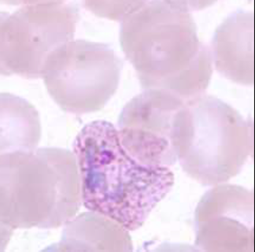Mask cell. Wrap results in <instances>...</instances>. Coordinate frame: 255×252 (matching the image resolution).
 I'll return each mask as SVG.
<instances>
[{
    "label": "cell",
    "mask_w": 255,
    "mask_h": 252,
    "mask_svg": "<svg viewBox=\"0 0 255 252\" xmlns=\"http://www.w3.org/2000/svg\"><path fill=\"white\" fill-rule=\"evenodd\" d=\"M82 203L88 211L119 222L128 231L144 224L174 185L166 166L141 163L128 152L112 123H88L73 143Z\"/></svg>",
    "instance_id": "6da1fadb"
},
{
    "label": "cell",
    "mask_w": 255,
    "mask_h": 252,
    "mask_svg": "<svg viewBox=\"0 0 255 252\" xmlns=\"http://www.w3.org/2000/svg\"><path fill=\"white\" fill-rule=\"evenodd\" d=\"M120 43L144 90L169 91L184 100L207 90L212 57L188 12L163 0L147 2L122 20Z\"/></svg>",
    "instance_id": "7a4b0ae2"
},
{
    "label": "cell",
    "mask_w": 255,
    "mask_h": 252,
    "mask_svg": "<svg viewBox=\"0 0 255 252\" xmlns=\"http://www.w3.org/2000/svg\"><path fill=\"white\" fill-rule=\"evenodd\" d=\"M82 204L73 152L36 148L0 156V223L17 229H57Z\"/></svg>",
    "instance_id": "3957f363"
},
{
    "label": "cell",
    "mask_w": 255,
    "mask_h": 252,
    "mask_svg": "<svg viewBox=\"0 0 255 252\" xmlns=\"http://www.w3.org/2000/svg\"><path fill=\"white\" fill-rule=\"evenodd\" d=\"M173 145L183 170L205 186L238 175L254 151L252 121L205 93L186 100L175 115Z\"/></svg>",
    "instance_id": "277c9868"
},
{
    "label": "cell",
    "mask_w": 255,
    "mask_h": 252,
    "mask_svg": "<svg viewBox=\"0 0 255 252\" xmlns=\"http://www.w3.org/2000/svg\"><path fill=\"white\" fill-rule=\"evenodd\" d=\"M122 66L107 44L71 40L49 55L42 77L51 98L64 111L84 115L103 109L115 94Z\"/></svg>",
    "instance_id": "5b68a950"
},
{
    "label": "cell",
    "mask_w": 255,
    "mask_h": 252,
    "mask_svg": "<svg viewBox=\"0 0 255 252\" xmlns=\"http://www.w3.org/2000/svg\"><path fill=\"white\" fill-rule=\"evenodd\" d=\"M78 20V8L65 2L0 12V75L42 77L49 55L73 40Z\"/></svg>",
    "instance_id": "8992f818"
},
{
    "label": "cell",
    "mask_w": 255,
    "mask_h": 252,
    "mask_svg": "<svg viewBox=\"0 0 255 252\" xmlns=\"http://www.w3.org/2000/svg\"><path fill=\"white\" fill-rule=\"evenodd\" d=\"M185 101L161 89H146L131 99L118 123L121 142L128 152L147 166H173L177 162L173 121Z\"/></svg>",
    "instance_id": "52a82bcc"
},
{
    "label": "cell",
    "mask_w": 255,
    "mask_h": 252,
    "mask_svg": "<svg viewBox=\"0 0 255 252\" xmlns=\"http://www.w3.org/2000/svg\"><path fill=\"white\" fill-rule=\"evenodd\" d=\"M254 215L252 191L225 183L215 185L195 209V245L205 252H254Z\"/></svg>",
    "instance_id": "ba28073f"
},
{
    "label": "cell",
    "mask_w": 255,
    "mask_h": 252,
    "mask_svg": "<svg viewBox=\"0 0 255 252\" xmlns=\"http://www.w3.org/2000/svg\"><path fill=\"white\" fill-rule=\"evenodd\" d=\"M211 47L220 74L235 83L254 85L253 13L239 10L229 16L217 28Z\"/></svg>",
    "instance_id": "9c48e42d"
},
{
    "label": "cell",
    "mask_w": 255,
    "mask_h": 252,
    "mask_svg": "<svg viewBox=\"0 0 255 252\" xmlns=\"http://www.w3.org/2000/svg\"><path fill=\"white\" fill-rule=\"evenodd\" d=\"M64 226L61 241L55 251L133 250L128 230L100 213H82Z\"/></svg>",
    "instance_id": "30bf717a"
},
{
    "label": "cell",
    "mask_w": 255,
    "mask_h": 252,
    "mask_svg": "<svg viewBox=\"0 0 255 252\" xmlns=\"http://www.w3.org/2000/svg\"><path fill=\"white\" fill-rule=\"evenodd\" d=\"M41 137L40 115L29 102L0 93V156L37 148Z\"/></svg>",
    "instance_id": "8fae6325"
},
{
    "label": "cell",
    "mask_w": 255,
    "mask_h": 252,
    "mask_svg": "<svg viewBox=\"0 0 255 252\" xmlns=\"http://www.w3.org/2000/svg\"><path fill=\"white\" fill-rule=\"evenodd\" d=\"M147 2L148 0H83L84 6L95 15L117 21H122Z\"/></svg>",
    "instance_id": "7c38bea8"
},
{
    "label": "cell",
    "mask_w": 255,
    "mask_h": 252,
    "mask_svg": "<svg viewBox=\"0 0 255 252\" xmlns=\"http://www.w3.org/2000/svg\"><path fill=\"white\" fill-rule=\"evenodd\" d=\"M171 6L189 12L196 11L212 6L218 0H163Z\"/></svg>",
    "instance_id": "4fadbf2b"
},
{
    "label": "cell",
    "mask_w": 255,
    "mask_h": 252,
    "mask_svg": "<svg viewBox=\"0 0 255 252\" xmlns=\"http://www.w3.org/2000/svg\"><path fill=\"white\" fill-rule=\"evenodd\" d=\"M66 0H0L1 3L12 5V6H19V5H34V4L40 3H62L65 2Z\"/></svg>",
    "instance_id": "5bb4252c"
},
{
    "label": "cell",
    "mask_w": 255,
    "mask_h": 252,
    "mask_svg": "<svg viewBox=\"0 0 255 252\" xmlns=\"http://www.w3.org/2000/svg\"><path fill=\"white\" fill-rule=\"evenodd\" d=\"M13 232L10 228L0 223V252L6 250V246L11 239Z\"/></svg>",
    "instance_id": "9a60e30c"
}]
</instances>
